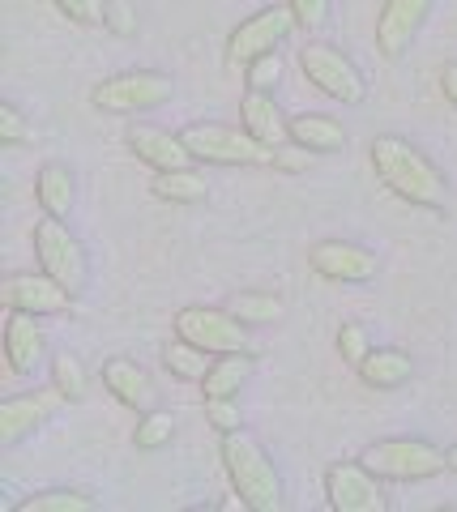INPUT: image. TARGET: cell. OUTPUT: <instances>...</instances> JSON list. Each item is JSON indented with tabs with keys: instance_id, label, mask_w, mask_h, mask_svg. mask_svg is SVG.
<instances>
[{
	"instance_id": "obj_1",
	"label": "cell",
	"mask_w": 457,
	"mask_h": 512,
	"mask_svg": "<svg viewBox=\"0 0 457 512\" xmlns=\"http://www.w3.org/2000/svg\"><path fill=\"white\" fill-rule=\"evenodd\" d=\"M368 163L376 171L393 197H402L406 205H419V210H445V180L432 167V158L415 150L411 141L402 137H372L368 146Z\"/></svg>"
},
{
	"instance_id": "obj_2",
	"label": "cell",
	"mask_w": 457,
	"mask_h": 512,
	"mask_svg": "<svg viewBox=\"0 0 457 512\" xmlns=\"http://www.w3.org/2000/svg\"><path fill=\"white\" fill-rule=\"evenodd\" d=\"M223 470L231 478V491L244 495L248 512H282V504H287L274 461L265 457L257 436H248L244 427L223 436Z\"/></svg>"
},
{
	"instance_id": "obj_3",
	"label": "cell",
	"mask_w": 457,
	"mask_h": 512,
	"mask_svg": "<svg viewBox=\"0 0 457 512\" xmlns=\"http://www.w3.org/2000/svg\"><path fill=\"white\" fill-rule=\"evenodd\" d=\"M184 146L193 150V163H206V167H270L274 163V150L257 141L240 124H218V120H197L180 128Z\"/></svg>"
},
{
	"instance_id": "obj_4",
	"label": "cell",
	"mask_w": 457,
	"mask_h": 512,
	"mask_svg": "<svg viewBox=\"0 0 457 512\" xmlns=\"http://www.w3.org/2000/svg\"><path fill=\"white\" fill-rule=\"evenodd\" d=\"M364 466L381 478V483H428V478L449 470V453H440L436 444L419 436H393L376 440L364 448Z\"/></svg>"
},
{
	"instance_id": "obj_5",
	"label": "cell",
	"mask_w": 457,
	"mask_h": 512,
	"mask_svg": "<svg viewBox=\"0 0 457 512\" xmlns=\"http://www.w3.org/2000/svg\"><path fill=\"white\" fill-rule=\"evenodd\" d=\"M176 82L159 69H124L112 73L103 82H94L90 90V107L103 111V116H141V111H154L171 103Z\"/></svg>"
},
{
	"instance_id": "obj_6",
	"label": "cell",
	"mask_w": 457,
	"mask_h": 512,
	"mask_svg": "<svg viewBox=\"0 0 457 512\" xmlns=\"http://www.w3.org/2000/svg\"><path fill=\"white\" fill-rule=\"evenodd\" d=\"M171 329H176V338L210 350V355H252V359L261 355V346L252 342L248 325L231 308H201V303H193V308L176 312Z\"/></svg>"
},
{
	"instance_id": "obj_7",
	"label": "cell",
	"mask_w": 457,
	"mask_h": 512,
	"mask_svg": "<svg viewBox=\"0 0 457 512\" xmlns=\"http://www.w3.org/2000/svg\"><path fill=\"white\" fill-rule=\"evenodd\" d=\"M35 256H39V269H47L73 299H82L86 295V286H90V261H86V248H82V239H77L69 231V218H52V214H43L35 222Z\"/></svg>"
},
{
	"instance_id": "obj_8",
	"label": "cell",
	"mask_w": 457,
	"mask_h": 512,
	"mask_svg": "<svg viewBox=\"0 0 457 512\" xmlns=\"http://www.w3.org/2000/svg\"><path fill=\"white\" fill-rule=\"evenodd\" d=\"M299 73L308 77V86H317L325 99H334V103L359 107L368 99V82H364V73L355 69V60L342 56L338 47H329V43L299 47Z\"/></svg>"
},
{
	"instance_id": "obj_9",
	"label": "cell",
	"mask_w": 457,
	"mask_h": 512,
	"mask_svg": "<svg viewBox=\"0 0 457 512\" xmlns=\"http://www.w3.org/2000/svg\"><path fill=\"white\" fill-rule=\"evenodd\" d=\"M291 30H295V13H291V5H265V9H257L252 18H244L240 26L231 30L227 52H223L227 69H240V73H244L257 56L278 52V43L287 39Z\"/></svg>"
},
{
	"instance_id": "obj_10",
	"label": "cell",
	"mask_w": 457,
	"mask_h": 512,
	"mask_svg": "<svg viewBox=\"0 0 457 512\" xmlns=\"http://www.w3.org/2000/svg\"><path fill=\"white\" fill-rule=\"evenodd\" d=\"M325 500L334 512H385V491L364 461H334L325 470Z\"/></svg>"
},
{
	"instance_id": "obj_11",
	"label": "cell",
	"mask_w": 457,
	"mask_h": 512,
	"mask_svg": "<svg viewBox=\"0 0 457 512\" xmlns=\"http://www.w3.org/2000/svg\"><path fill=\"white\" fill-rule=\"evenodd\" d=\"M308 265L312 274L325 278V282H342V286H359V282H372L381 261H376L372 248H359V244H346V239H321V244L308 248Z\"/></svg>"
},
{
	"instance_id": "obj_12",
	"label": "cell",
	"mask_w": 457,
	"mask_h": 512,
	"mask_svg": "<svg viewBox=\"0 0 457 512\" xmlns=\"http://www.w3.org/2000/svg\"><path fill=\"white\" fill-rule=\"evenodd\" d=\"M432 5L436 0H385L381 13H376V52L385 60H402L411 52L423 22L432 18Z\"/></svg>"
},
{
	"instance_id": "obj_13",
	"label": "cell",
	"mask_w": 457,
	"mask_h": 512,
	"mask_svg": "<svg viewBox=\"0 0 457 512\" xmlns=\"http://www.w3.org/2000/svg\"><path fill=\"white\" fill-rule=\"evenodd\" d=\"M0 299L13 312H30V316H65L73 308V295L60 286L47 269L39 274H13L0 286Z\"/></svg>"
},
{
	"instance_id": "obj_14",
	"label": "cell",
	"mask_w": 457,
	"mask_h": 512,
	"mask_svg": "<svg viewBox=\"0 0 457 512\" xmlns=\"http://www.w3.org/2000/svg\"><path fill=\"white\" fill-rule=\"evenodd\" d=\"M60 406H65V397H60L56 384H52V389H35V393L5 397V402H0V444H5V448L22 444L30 431L43 427Z\"/></svg>"
},
{
	"instance_id": "obj_15",
	"label": "cell",
	"mask_w": 457,
	"mask_h": 512,
	"mask_svg": "<svg viewBox=\"0 0 457 512\" xmlns=\"http://www.w3.org/2000/svg\"><path fill=\"white\" fill-rule=\"evenodd\" d=\"M124 146L137 163H146L150 171H176V167H193V150L184 146L180 133L159 124H129L124 133Z\"/></svg>"
},
{
	"instance_id": "obj_16",
	"label": "cell",
	"mask_w": 457,
	"mask_h": 512,
	"mask_svg": "<svg viewBox=\"0 0 457 512\" xmlns=\"http://www.w3.org/2000/svg\"><path fill=\"white\" fill-rule=\"evenodd\" d=\"M103 384H107V393H112L120 406H129V410L146 414V410L159 406V389H154V380L146 376V367L124 359V355L103 363Z\"/></svg>"
},
{
	"instance_id": "obj_17",
	"label": "cell",
	"mask_w": 457,
	"mask_h": 512,
	"mask_svg": "<svg viewBox=\"0 0 457 512\" xmlns=\"http://www.w3.org/2000/svg\"><path fill=\"white\" fill-rule=\"evenodd\" d=\"M43 350H47V333L39 329V316L9 308V320H5V363H9V372L30 376L39 367Z\"/></svg>"
},
{
	"instance_id": "obj_18",
	"label": "cell",
	"mask_w": 457,
	"mask_h": 512,
	"mask_svg": "<svg viewBox=\"0 0 457 512\" xmlns=\"http://www.w3.org/2000/svg\"><path fill=\"white\" fill-rule=\"evenodd\" d=\"M240 124L257 141H265L270 150L291 141V120L282 116V107L274 103V90H248L240 99Z\"/></svg>"
},
{
	"instance_id": "obj_19",
	"label": "cell",
	"mask_w": 457,
	"mask_h": 512,
	"mask_svg": "<svg viewBox=\"0 0 457 512\" xmlns=\"http://www.w3.org/2000/svg\"><path fill=\"white\" fill-rule=\"evenodd\" d=\"M73 197H77L73 171L60 163V158H47V163L39 167V175H35V201H39V210L52 214V218H69Z\"/></svg>"
},
{
	"instance_id": "obj_20",
	"label": "cell",
	"mask_w": 457,
	"mask_h": 512,
	"mask_svg": "<svg viewBox=\"0 0 457 512\" xmlns=\"http://www.w3.org/2000/svg\"><path fill=\"white\" fill-rule=\"evenodd\" d=\"M359 380L368 384V389L376 393H393V389H402L406 380H411V355L406 350H393V346H381V350H368V359L355 367Z\"/></svg>"
},
{
	"instance_id": "obj_21",
	"label": "cell",
	"mask_w": 457,
	"mask_h": 512,
	"mask_svg": "<svg viewBox=\"0 0 457 512\" xmlns=\"http://www.w3.org/2000/svg\"><path fill=\"white\" fill-rule=\"evenodd\" d=\"M291 141H299L312 154H342L346 150V133L334 116H317V111H304V116H291Z\"/></svg>"
},
{
	"instance_id": "obj_22",
	"label": "cell",
	"mask_w": 457,
	"mask_h": 512,
	"mask_svg": "<svg viewBox=\"0 0 457 512\" xmlns=\"http://www.w3.org/2000/svg\"><path fill=\"white\" fill-rule=\"evenodd\" d=\"M150 192L159 201H171V205H201L210 197V184H206V175H201V171L176 167V171H154Z\"/></svg>"
},
{
	"instance_id": "obj_23",
	"label": "cell",
	"mask_w": 457,
	"mask_h": 512,
	"mask_svg": "<svg viewBox=\"0 0 457 512\" xmlns=\"http://www.w3.org/2000/svg\"><path fill=\"white\" fill-rule=\"evenodd\" d=\"M248 376H252V355H214L206 380H201V397H240Z\"/></svg>"
},
{
	"instance_id": "obj_24",
	"label": "cell",
	"mask_w": 457,
	"mask_h": 512,
	"mask_svg": "<svg viewBox=\"0 0 457 512\" xmlns=\"http://www.w3.org/2000/svg\"><path fill=\"white\" fill-rule=\"evenodd\" d=\"M210 363H214L210 350H201V346L184 342V338H176V342L163 346V367H167V372L176 376V380H184V384H201V380H206Z\"/></svg>"
},
{
	"instance_id": "obj_25",
	"label": "cell",
	"mask_w": 457,
	"mask_h": 512,
	"mask_svg": "<svg viewBox=\"0 0 457 512\" xmlns=\"http://www.w3.org/2000/svg\"><path fill=\"white\" fill-rule=\"evenodd\" d=\"M94 495L90 491H73V487H52V491H35L26 500L13 504V512H90Z\"/></svg>"
},
{
	"instance_id": "obj_26",
	"label": "cell",
	"mask_w": 457,
	"mask_h": 512,
	"mask_svg": "<svg viewBox=\"0 0 457 512\" xmlns=\"http://www.w3.org/2000/svg\"><path fill=\"white\" fill-rule=\"evenodd\" d=\"M227 308L240 316L248 329H257V325H274V320L282 316V299L270 295V291H240V295L227 299Z\"/></svg>"
},
{
	"instance_id": "obj_27",
	"label": "cell",
	"mask_w": 457,
	"mask_h": 512,
	"mask_svg": "<svg viewBox=\"0 0 457 512\" xmlns=\"http://www.w3.org/2000/svg\"><path fill=\"white\" fill-rule=\"evenodd\" d=\"M171 436H176V419H171L167 410H146L137 419V431H133V444L141 448V453H154V448H163V444H171Z\"/></svg>"
},
{
	"instance_id": "obj_28",
	"label": "cell",
	"mask_w": 457,
	"mask_h": 512,
	"mask_svg": "<svg viewBox=\"0 0 457 512\" xmlns=\"http://www.w3.org/2000/svg\"><path fill=\"white\" fill-rule=\"evenodd\" d=\"M52 384L60 389V397H65V402H82L86 397V367H82V359L77 355H56L52 359Z\"/></svg>"
},
{
	"instance_id": "obj_29",
	"label": "cell",
	"mask_w": 457,
	"mask_h": 512,
	"mask_svg": "<svg viewBox=\"0 0 457 512\" xmlns=\"http://www.w3.org/2000/svg\"><path fill=\"white\" fill-rule=\"evenodd\" d=\"M103 30L116 39L137 35V0H103Z\"/></svg>"
},
{
	"instance_id": "obj_30",
	"label": "cell",
	"mask_w": 457,
	"mask_h": 512,
	"mask_svg": "<svg viewBox=\"0 0 457 512\" xmlns=\"http://www.w3.org/2000/svg\"><path fill=\"white\" fill-rule=\"evenodd\" d=\"M0 141H5V146H30V141H35V124L13 103H0Z\"/></svg>"
},
{
	"instance_id": "obj_31",
	"label": "cell",
	"mask_w": 457,
	"mask_h": 512,
	"mask_svg": "<svg viewBox=\"0 0 457 512\" xmlns=\"http://www.w3.org/2000/svg\"><path fill=\"white\" fill-rule=\"evenodd\" d=\"M368 350H372L368 329H364V325H355V320H346V325L338 329V355L351 363V367H359V363L368 359Z\"/></svg>"
},
{
	"instance_id": "obj_32",
	"label": "cell",
	"mask_w": 457,
	"mask_h": 512,
	"mask_svg": "<svg viewBox=\"0 0 457 512\" xmlns=\"http://www.w3.org/2000/svg\"><path fill=\"white\" fill-rule=\"evenodd\" d=\"M244 82H248V90H274L282 82V60H278V52L252 60L248 69H244Z\"/></svg>"
},
{
	"instance_id": "obj_33",
	"label": "cell",
	"mask_w": 457,
	"mask_h": 512,
	"mask_svg": "<svg viewBox=\"0 0 457 512\" xmlns=\"http://www.w3.org/2000/svg\"><path fill=\"white\" fill-rule=\"evenodd\" d=\"M60 18H69L73 26H103V0H52Z\"/></svg>"
},
{
	"instance_id": "obj_34",
	"label": "cell",
	"mask_w": 457,
	"mask_h": 512,
	"mask_svg": "<svg viewBox=\"0 0 457 512\" xmlns=\"http://www.w3.org/2000/svg\"><path fill=\"white\" fill-rule=\"evenodd\" d=\"M287 5L295 13V30H304V35H317L329 22V0H287Z\"/></svg>"
},
{
	"instance_id": "obj_35",
	"label": "cell",
	"mask_w": 457,
	"mask_h": 512,
	"mask_svg": "<svg viewBox=\"0 0 457 512\" xmlns=\"http://www.w3.org/2000/svg\"><path fill=\"white\" fill-rule=\"evenodd\" d=\"M206 419L214 431H240L244 419H240V406H235V397H206Z\"/></svg>"
},
{
	"instance_id": "obj_36",
	"label": "cell",
	"mask_w": 457,
	"mask_h": 512,
	"mask_svg": "<svg viewBox=\"0 0 457 512\" xmlns=\"http://www.w3.org/2000/svg\"><path fill=\"white\" fill-rule=\"evenodd\" d=\"M308 163H312V150H304L299 141H287V146H278L274 150V171H287V175H299V171H308Z\"/></svg>"
},
{
	"instance_id": "obj_37",
	"label": "cell",
	"mask_w": 457,
	"mask_h": 512,
	"mask_svg": "<svg viewBox=\"0 0 457 512\" xmlns=\"http://www.w3.org/2000/svg\"><path fill=\"white\" fill-rule=\"evenodd\" d=\"M440 94H445V103L457 111V60L440 69Z\"/></svg>"
},
{
	"instance_id": "obj_38",
	"label": "cell",
	"mask_w": 457,
	"mask_h": 512,
	"mask_svg": "<svg viewBox=\"0 0 457 512\" xmlns=\"http://www.w3.org/2000/svg\"><path fill=\"white\" fill-rule=\"evenodd\" d=\"M449 470H453V474H457V444H453V448H449Z\"/></svg>"
}]
</instances>
